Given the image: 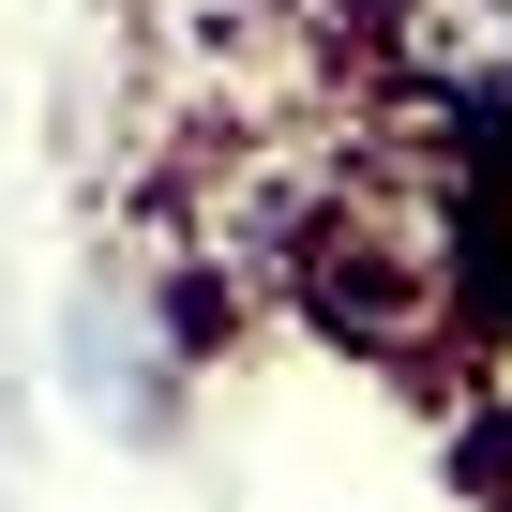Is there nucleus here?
<instances>
[{
	"mask_svg": "<svg viewBox=\"0 0 512 512\" xmlns=\"http://www.w3.org/2000/svg\"><path fill=\"white\" fill-rule=\"evenodd\" d=\"M497 272H512V166H497Z\"/></svg>",
	"mask_w": 512,
	"mask_h": 512,
	"instance_id": "obj_1",
	"label": "nucleus"
}]
</instances>
